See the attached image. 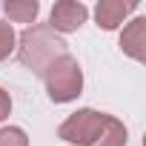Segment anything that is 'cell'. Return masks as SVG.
I'll use <instances>...</instances> for the list:
<instances>
[{
    "label": "cell",
    "instance_id": "obj_5",
    "mask_svg": "<svg viewBox=\"0 0 146 146\" xmlns=\"http://www.w3.org/2000/svg\"><path fill=\"white\" fill-rule=\"evenodd\" d=\"M135 6H137V3H132V0H100L98 9H95L98 26H100V29H106V32L117 29V26L126 20V15H132V12H135Z\"/></svg>",
    "mask_w": 146,
    "mask_h": 146
},
{
    "label": "cell",
    "instance_id": "obj_7",
    "mask_svg": "<svg viewBox=\"0 0 146 146\" xmlns=\"http://www.w3.org/2000/svg\"><path fill=\"white\" fill-rule=\"evenodd\" d=\"M3 12L15 23H32L40 12V3L37 0H9V3H3Z\"/></svg>",
    "mask_w": 146,
    "mask_h": 146
},
{
    "label": "cell",
    "instance_id": "obj_1",
    "mask_svg": "<svg viewBox=\"0 0 146 146\" xmlns=\"http://www.w3.org/2000/svg\"><path fill=\"white\" fill-rule=\"evenodd\" d=\"M66 54V43L63 37L49 29V23H37V26H29L20 37H17V57L26 69H32L35 75H43V72Z\"/></svg>",
    "mask_w": 146,
    "mask_h": 146
},
{
    "label": "cell",
    "instance_id": "obj_9",
    "mask_svg": "<svg viewBox=\"0 0 146 146\" xmlns=\"http://www.w3.org/2000/svg\"><path fill=\"white\" fill-rule=\"evenodd\" d=\"M15 43H17L15 29H12L6 20H0V60H6V57L15 52Z\"/></svg>",
    "mask_w": 146,
    "mask_h": 146
},
{
    "label": "cell",
    "instance_id": "obj_3",
    "mask_svg": "<svg viewBox=\"0 0 146 146\" xmlns=\"http://www.w3.org/2000/svg\"><path fill=\"white\" fill-rule=\"evenodd\" d=\"M106 117L109 115L95 112V109H78L75 115H69L60 123L57 135H60V140L75 143V146H95L103 126H106Z\"/></svg>",
    "mask_w": 146,
    "mask_h": 146
},
{
    "label": "cell",
    "instance_id": "obj_4",
    "mask_svg": "<svg viewBox=\"0 0 146 146\" xmlns=\"http://www.w3.org/2000/svg\"><path fill=\"white\" fill-rule=\"evenodd\" d=\"M89 17V9L83 3H75V0H60V3L52 6V23L49 29L54 32H78Z\"/></svg>",
    "mask_w": 146,
    "mask_h": 146
},
{
    "label": "cell",
    "instance_id": "obj_6",
    "mask_svg": "<svg viewBox=\"0 0 146 146\" xmlns=\"http://www.w3.org/2000/svg\"><path fill=\"white\" fill-rule=\"evenodd\" d=\"M120 49L129 54V57H135V60H146V20L143 17H135L126 29H123V35H120Z\"/></svg>",
    "mask_w": 146,
    "mask_h": 146
},
{
    "label": "cell",
    "instance_id": "obj_2",
    "mask_svg": "<svg viewBox=\"0 0 146 146\" xmlns=\"http://www.w3.org/2000/svg\"><path fill=\"white\" fill-rule=\"evenodd\" d=\"M43 80H46V92H49V98L54 103H69V100H75L80 95V89H83L80 63L66 52L63 57H57L43 72Z\"/></svg>",
    "mask_w": 146,
    "mask_h": 146
},
{
    "label": "cell",
    "instance_id": "obj_8",
    "mask_svg": "<svg viewBox=\"0 0 146 146\" xmlns=\"http://www.w3.org/2000/svg\"><path fill=\"white\" fill-rule=\"evenodd\" d=\"M126 140H129V135H126V126L117 120V117H106V126H103V132H100V137H98V143L95 146H126Z\"/></svg>",
    "mask_w": 146,
    "mask_h": 146
},
{
    "label": "cell",
    "instance_id": "obj_11",
    "mask_svg": "<svg viewBox=\"0 0 146 146\" xmlns=\"http://www.w3.org/2000/svg\"><path fill=\"white\" fill-rule=\"evenodd\" d=\"M9 112H12V98H9V92L0 89V120H6Z\"/></svg>",
    "mask_w": 146,
    "mask_h": 146
},
{
    "label": "cell",
    "instance_id": "obj_10",
    "mask_svg": "<svg viewBox=\"0 0 146 146\" xmlns=\"http://www.w3.org/2000/svg\"><path fill=\"white\" fill-rule=\"evenodd\" d=\"M0 146H29V137L23 129L6 126V129H0Z\"/></svg>",
    "mask_w": 146,
    "mask_h": 146
}]
</instances>
